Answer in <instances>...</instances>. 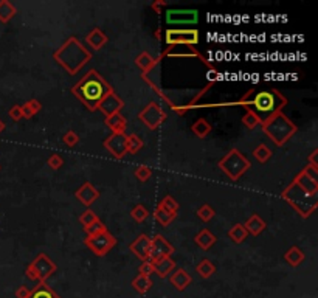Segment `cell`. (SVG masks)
Instances as JSON below:
<instances>
[{
    "instance_id": "obj_51",
    "label": "cell",
    "mask_w": 318,
    "mask_h": 298,
    "mask_svg": "<svg viewBox=\"0 0 318 298\" xmlns=\"http://www.w3.org/2000/svg\"><path fill=\"white\" fill-rule=\"evenodd\" d=\"M155 37H157V41H160V39H162V31L160 30L155 31Z\"/></svg>"
},
{
    "instance_id": "obj_33",
    "label": "cell",
    "mask_w": 318,
    "mask_h": 298,
    "mask_svg": "<svg viewBox=\"0 0 318 298\" xmlns=\"http://www.w3.org/2000/svg\"><path fill=\"white\" fill-rule=\"evenodd\" d=\"M253 157L259 163H267L270 159H272V151H270L267 145L261 143L253 149Z\"/></svg>"
},
{
    "instance_id": "obj_16",
    "label": "cell",
    "mask_w": 318,
    "mask_h": 298,
    "mask_svg": "<svg viewBox=\"0 0 318 298\" xmlns=\"http://www.w3.org/2000/svg\"><path fill=\"white\" fill-rule=\"evenodd\" d=\"M75 196H76V199L81 202L84 207H90L95 200L100 199V191L90 182H84L76 190Z\"/></svg>"
},
{
    "instance_id": "obj_34",
    "label": "cell",
    "mask_w": 318,
    "mask_h": 298,
    "mask_svg": "<svg viewBox=\"0 0 318 298\" xmlns=\"http://www.w3.org/2000/svg\"><path fill=\"white\" fill-rule=\"evenodd\" d=\"M177 215H172V213H168V211L162 210L160 207H157L155 211H154V219L160 224L162 227H168L174 219H176Z\"/></svg>"
},
{
    "instance_id": "obj_39",
    "label": "cell",
    "mask_w": 318,
    "mask_h": 298,
    "mask_svg": "<svg viewBox=\"0 0 318 298\" xmlns=\"http://www.w3.org/2000/svg\"><path fill=\"white\" fill-rule=\"evenodd\" d=\"M84 230H85L87 238H89V236H97V234H100V233H102L104 230H107V227L98 219L97 222H93V224H90L89 227H85Z\"/></svg>"
},
{
    "instance_id": "obj_2",
    "label": "cell",
    "mask_w": 318,
    "mask_h": 298,
    "mask_svg": "<svg viewBox=\"0 0 318 298\" xmlns=\"http://www.w3.org/2000/svg\"><path fill=\"white\" fill-rule=\"evenodd\" d=\"M110 92H114V89L110 87V84L97 72V70H89V72L71 87V93H73V95L92 112L97 111L101 99Z\"/></svg>"
},
{
    "instance_id": "obj_49",
    "label": "cell",
    "mask_w": 318,
    "mask_h": 298,
    "mask_svg": "<svg viewBox=\"0 0 318 298\" xmlns=\"http://www.w3.org/2000/svg\"><path fill=\"white\" fill-rule=\"evenodd\" d=\"M20 109H22V116H23V118H33V116H34V114L30 111V107L27 106V103L22 104Z\"/></svg>"
},
{
    "instance_id": "obj_26",
    "label": "cell",
    "mask_w": 318,
    "mask_h": 298,
    "mask_svg": "<svg viewBox=\"0 0 318 298\" xmlns=\"http://www.w3.org/2000/svg\"><path fill=\"white\" fill-rule=\"evenodd\" d=\"M30 298H61L47 283H37V286L31 291Z\"/></svg>"
},
{
    "instance_id": "obj_10",
    "label": "cell",
    "mask_w": 318,
    "mask_h": 298,
    "mask_svg": "<svg viewBox=\"0 0 318 298\" xmlns=\"http://www.w3.org/2000/svg\"><path fill=\"white\" fill-rule=\"evenodd\" d=\"M165 20L168 25H196L199 22V11L188 8H169L165 11Z\"/></svg>"
},
{
    "instance_id": "obj_42",
    "label": "cell",
    "mask_w": 318,
    "mask_h": 298,
    "mask_svg": "<svg viewBox=\"0 0 318 298\" xmlns=\"http://www.w3.org/2000/svg\"><path fill=\"white\" fill-rule=\"evenodd\" d=\"M62 140H64V143H66L67 146H76L78 143H79V135L76 134L75 131H68L66 135L62 137Z\"/></svg>"
},
{
    "instance_id": "obj_35",
    "label": "cell",
    "mask_w": 318,
    "mask_h": 298,
    "mask_svg": "<svg viewBox=\"0 0 318 298\" xmlns=\"http://www.w3.org/2000/svg\"><path fill=\"white\" fill-rule=\"evenodd\" d=\"M143 146H145V143H143V140L140 138V135H137V134L127 135V152H129V154H132V155L138 154Z\"/></svg>"
},
{
    "instance_id": "obj_41",
    "label": "cell",
    "mask_w": 318,
    "mask_h": 298,
    "mask_svg": "<svg viewBox=\"0 0 318 298\" xmlns=\"http://www.w3.org/2000/svg\"><path fill=\"white\" fill-rule=\"evenodd\" d=\"M135 177H137L140 182H146V180L151 179V176H152V169H151L149 166H145V165H141V166H137L135 168Z\"/></svg>"
},
{
    "instance_id": "obj_52",
    "label": "cell",
    "mask_w": 318,
    "mask_h": 298,
    "mask_svg": "<svg viewBox=\"0 0 318 298\" xmlns=\"http://www.w3.org/2000/svg\"><path fill=\"white\" fill-rule=\"evenodd\" d=\"M5 128H6V126H5V123H3V120H0V134H2V132L5 131Z\"/></svg>"
},
{
    "instance_id": "obj_53",
    "label": "cell",
    "mask_w": 318,
    "mask_h": 298,
    "mask_svg": "<svg viewBox=\"0 0 318 298\" xmlns=\"http://www.w3.org/2000/svg\"><path fill=\"white\" fill-rule=\"evenodd\" d=\"M0 169H2V166H0Z\"/></svg>"
},
{
    "instance_id": "obj_17",
    "label": "cell",
    "mask_w": 318,
    "mask_h": 298,
    "mask_svg": "<svg viewBox=\"0 0 318 298\" xmlns=\"http://www.w3.org/2000/svg\"><path fill=\"white\" fill-rule=\"evenodd\" d=\"M149 247H151V238L146 236V234H140V236L129 246L131 252L141 261L149 260Z\"/></svg>"
},
{
    "instance_id": "obj_3",
    "label": "cell",
    "mask_w": 318,
    "mask_h": 298,
    "mask_svg": "<svg viewBox=\"0 0 318 298\" xmlns=\"http://www.w3.org/2000/svg\"><path fill=\"white\" fill-rule=\"evenodd\" d=\"M53 59L70 75H76L92 59V53L75 36H71L59 47L58 51H54Z\"/></svg>"
},
{
    "instance_id": "obj_5",
    "label": "cell",
    "mask_w": 318,
    "mask_h": 298,
    "mask_svg": "<svg viewBox=\"0 0 318 298\" xmlns=\"http://www.w3.org/2000/svg\"><path fill=\"white\" fill-rule=\"evenodd\" d=\"M264 134L268 135V138L276 146H283L289 142V140L298 132V126L293 123L289 116H285L284 112H278L273 116H270L267 121L261 124Z\"/></svg>"
},
{
    "instance_id": "obj_13",
    "label": "cell",
    "mask_w": 318,
    "mask_h": 298,
    "mask_svg": "<svg viewBox=\"0 0 318 298\" xmlns=\"http://www.w3.org/2000/svg\"><path fill=\"white\" fill-rule=\"evenodd\" d=\"M174 246L171 242L166 241L162 234H157V236L151 238V247H149V261H158L162 258L171 256L174 253Z\"/></svg>"
},
{
    "instance_id": "obj_50",
    "label": "cell",
    "mask_w": 318,
    "mask_h": 298,
    "mask_svg": "<svg viewBox=\"0 0 318 298\" xmlns=\"http://www.w3.org/2000/svg\"><path fill=\"white\" fill-rule=\"evenodd\" d=\"M317 155H318V151L315 149V151L309 155V165H312V166H317L318 168V163H317Z\"/></svg>"
},
{
    "instance_id": "obj_36",
    "label": "cell",
    "mask_w": 318,
    "mask_h": 298,
    "mask_svg": "<svg viewBox=\"0 0 318 298\" xmlns=\"http://www.w3.org/2000/svg\"><path fill=\"white\" fill-rule=\"evenodd\" d=\"M158 207L162 210L168 211V213H172V215H177V210H179V202L172 198V196H165V198L160 200L158 203Z\"/></svg>"
},
{
    "instance_id": "obj_46",
    "label": "cell",
    "mask_w": 318,
    "mask_h": 298,
    "mask_svg": "<svg viewBox=\"0 0 318 298\" xmlns=\"http://www.w3.org/2000/svg\"><path fill=\"white\" fill-rule=\"evenodd\" d=\"M27 106L30 107V111L33 112L34 115H36L37 112H41V109H42V104L39 103L37 99H28V101H27Z\"/></svg>"
},
{
    "instance_id": "obj_27",
    "label": "cell",
    "mask_w": 318,
    "mask_h": 298,
    "mask_svg": "<svg viewBox=\"0 0 318 298\" xmlns=\"http://www.w3.org/2000/svg\"><path fill=\"white\" fill-rule=\"evenodd\" d=\"M191 131L197 138H205L206 135H210V132L213 131V126L210 121H206L205 118H199L193 126H191Z\"/></svg>"
},
{
    "instance_id": "obj_12",
    "label": "cell",
    "mask_w": 318,
    "mask_h": 298,
    "mask_svg": "<svg viewBox=\"0 0 318 298\" xmlns=\"http://www.w3.org/2000/svg\"><path fill=\"white\" fill-rule=\"evenodd\" d=\"M165 56H171V58H197V59H201L206 67H208V70L214 68V66H211L210 62L196 50V47H191V45H172V47H168V49L162 53V56L158 59H162Z\"/></svg>"
},
{
    "instance_id": "obj_8",
    "label": "cell",
    "mask_w": 318,
    "mask_h": 298,
    "mask_svg": "<svg viewBox=\"0 0 318 298\" xmlns=\"http://www.w3.org/2000/svg\"><path fill=\"white\" fill-rule=\"evenodd\" d=\"M168 47L172 45H191L196 47L199 44V31L196 28H168L165 30L163 37Z\"/></svg>"
},
{
    "instance_id": "obj_48",
    "label": "cell",
    "mask_w": 318,
    "mask_h": 298,
    "mask_svg": "<svg viewBox=\"0 0 318 298\" xmlns=\"http://www.w3.org/2000/svg\"><path fill=\"white\" fill-rule=\"evenodd\" d=\"M165 6H166L165 0H155V2H152V5H151V8H152L155 13H162V10Z\"/></svg>"
},
{
    "instance_id": "obj_45",
    "label": "cell",
    "mask_w": 318,
    "mask_h": 298,
    "mask_svg": "<svg viewBox=\"0 0 318 298\" xmlns=\"http://www.w3.org/2000/svg\"><path fill=\"white\" fill-rule=\"evenodd\" d=\"M8 115L11 116V120H14V121H20V118H23V116H22L20 104H14V106L10 109V112H8Z\"/></svg>"
},
{
    "instance_id": "obj_7",
    "label": "cell",
    "mask_w": 318,
    "mask_h": 298,
    "mask_svg": "<svg viewBox=\"0 0 318 298\" xmlns=\"http://www.w3.org/2000/svg\"><path fill=\"white\" fill-rule=\"evenodd\" d=\"M58 270V265L51 261V258L45 253H39L33 263H30L25 269V275L28 280L36 283H45L54 272Z\"/></svg>"
},
{
    "instance_id": "obj_23",
    "label": "cell",
    "mask_w": 318,
    "mask_h": 298,
    "mask_svg": "<svg viewBox=\"0 0 318 298\" xmlns=\"http://www.w3.org/2000/svg\"><path fill=\"white\" fill-rule=\"evenodd\" d=\"M194 242L202 250H205V252H206V250H210L214 246V242H216V236H214V234L208 229H203V230H201L196 234Z\"/></svg>"
},
{
    "instance_id": "obj_20",
    "label": "cell",
    "mask_w": 318,
    "mask_h": 298,
    "mask_svg": "<svg viewBox=\"0 0 318 298\" xmlns=\"http://www.w3.org/2000/svg\"><path fill=\"white\" fill-rule=\"evenodd\" d=\"M152 264H154V273H157L160 278L169 277V273L176 270V261H174L171 256L162 258V260L154 261Z\"/></svg>"
},
{
    "instance_id": "obj_29",
    "label": "cell",
    "mask_w": 318,
    "mask_h": 298,
    "mask_svg": "<svg viewBox=\"0 0 318 298\" xmlns=\"http://www.w3.org/2000/svg\"><path fill=\"white\" fill-rule=\"evenodd\" d=\"M16 13H17V10H16V6L11 2L0 0V22L8 23L16 16Z\"/></svg>"
},
{
    "instance_id": "obj_43",
    "label": "cell",
    "mask_w": 318,
    "mask_h": 298,
    "mask_svg": "<svg viewBox=\"0 0 318 298\" xmlns=\"http://www.w3.org/2000/svg\"><path fill=\"white\" fill-rule=\"evenodd\" d=\"M47 163H49V166L51 169H59V168H62V165H64V159L59 154H53V155L49 157Z\"/></svg>"
},
{
    "instance_id": "obj_24",
    "label": "cell",
    "mask_w": 318,
    "mask_h": 298,
    "mask_svg": "<svg viewBox=\"0 0 318 298\" xmlns=\"http://www.w3.org/2000/svg\"><path fill=\"white\" fill-rule=\"evenodd\" d=\"M304 258H306L304 252L298 246H292L287 252L284 253V260L287 261V264L292 265V267H298V265L304 261Z\"/></svg>"
},
{
    "instance_id": "obj_18",
    "label": "cell",
    "mask_w": 318,
    "mask_h": 298,
    "mask_svg": "<svg viewBox=\"0 0 318 298\" xmlns=\"http://www.w3.org/2000/svg\"><path fill=\"white\" fill-rule=\"evenodd\" d=\"M169 281H171V284L176 287L179 292H184L185 289L191 284L193 278H191V275L185 269H176L171 273Z\"/></svg>"
},
{
    "instance_id": "obj_37",
    "label": "cell",
    "mask_w": 318,
    "mask_h": 298,
    "mask_svg": "<svg viewBox=\"0 0 318 298\" xmlns=\"http://www.w3.org/2000/svg\"><path fill=\"white\" fill-rule=\"evenodd\" d=\"M149 216V210L145 207V205H141V203H138V205H135L131 211V217L134 219L135 222H145L146 219Z\"/></svg>"
},
{
    "instance_id": "obj_19",
    "label": "cell",
    "mask_w": 318,
    "mask_h": 298,
    "mask_svg": "<svg viewBox=\"0 0 318 298\" xmlns=\"http://www.w3.org/2000/svg\"><path fill=\"white\" fill-rule=\"evenodd\" d=\"M106 124H107V128L112 131V134H126L127 120L123 116L121 112H117V114H112L110 116H106Z\"/></svg>"
},
{
    "instance_id": "obj_4",
    "label": "cell",
    "mask_w": 318,
    "mask_h": 298,
    "mask_svg": "<svg viewBox=\"0 0 318 298\" xmlns=\"http://www.w3.org/2000/svg\"><path fill=\"white\" fill-rule=\"evenodd\" d=\"M250 104L254 107L253 112L258 115L261 123H264L270 116H273L275 114L283 111V107L287 104V98L276 89L262 90V92H258L256 95L250 99Z\"/></svg>"
},
{
    "instance_id": "obj_6",
    "label": "cell",
    "mask_w": 318,
    "mask_h": 298,
    "mask_svg": "<svg viewBox=\"0 0 318 298\" xmlns=\"http://www.w3.org/2000/svg\"><path fill=\"white\" fill-rule=\"evenodd\" d=\"M251 166L250 160L244 154L239 152V149H232L227 152L219 162V168L227 174L228 179H232L233 182L239 180L245 172H247Z\"/></svg>"
},
{
    "instance_id": "obj_28",
    "label": "cell",
    "mask_w": 318,
    "mask_h": 298,
    "mask_svg": "<svg viewBox=\"0 0 318 298\" xmlns=\"http://www.w3.org/2000/svg\"><path fill=\"white\" fill-rule=\"evenodd\" d=\"M132 287L138 294H146L151 291V287H152V280H151V277H145L138 273V275L132 280Z\"/></svg>"
},
{
    "instance_id": "obj_22",
    "label": "cell",
    "mask_w": 318,
    "mask_h": 298,
    "mask_svg": "<svg viewBox=\"0 0 318 298\" xmlns=\"http://www.w3.org/2000/svg\"><path fill=\"white\" fill-rule=\"evenodd\" d=\"M245 230H247L249 234H253V236H259V234L266 230V222L264 219L258 215H251L247 221L244 224Z\"/></svg>"
},
{
    "instance_id": "obj_32",
    "label": "cell",
    "mask_w": 318,
    "mask_h": 298,
    "mask_svg": "<svg viewBox=\"0 0 318 298\" xmlns=\"http://www.w3.org/2000/svg\"><path fill=\"white\" fill-rule=\"evenodd\" d=\"M242 124L247 129H256L259 124H262L261 123V120L258 118V115L254 114L250 107H245V114H244V116H242Z\"/></svg>"
},
{
    "instance_id": "obj_47",
    "label": "cell",
    "mask_w": 318,
    "mask_h": 298,
    "mask_svg": "<svg viewBox=\"0 0 318 298\" xmlns=\"http://www.w3.org/2000/svg\"><path fill=\"white\" fill-rule=\"evenodd\" d=\"M31 295V289L27 286H20L17 291H16V298H30Z\"/></svg>"
},
{
    "instance_id": "obj_44",
    "label": "cell",
    "mask_w": 318,
    "mask_h": 298,
    "mask_svg": "<svg viewBox=\"0 0 318 298\" xmlns=\"http://www.w3.org/2000/svg\"><path fill=\"white\" fill-rule=\"evenodd\" d=\"M138 272H140V275H145V277H151L154 273V264L152 261H143L141 265L138 267Z\"/></svg>"
},
{
    "instance_id": "obj_9",
    "label": "cell",
    "mask_w": 318,
    "mask_h": 298,
    "mask_svg": "<svg viewBox=\"0 0 318 298\" xmlns=\"http://www.w3.org/2000/svg\"><path fill=\"white\" fill-rule=\"evenodd\" d=\"M85 246L90 248V252L97 256H104L112 250L117 244V239L109 230H104L102 233L97 234V236H89L85 238Z\"/></svg>"
},
{
    "instance_id": "obj_38",
    "label": "cell",
    "mask_w": 318,
    "mask_h": 298,
    "mask_svg": "<svg viewBox=\"0 0 318 298\" xmlns=\"http://www.w3.org/2000/svg\"><path fill=\"white\" fill-rule=\"evenodd\" d=\"M197 216L202 219L203 222H210L211 219L216 216V211H214V208L211 207V205H202L201 208L197 210Z\"/></svg>"
},
{
    "instance_id": "obj_30",
    "label": "cell",
    "mask_w": 318,
    "mask_h": 298,
    "mask_svg": "<svg viewBox=\"0 0 318 298\" xmlns=\"http://www.w3.org/2000/svg\"><path fill=\"white\" fill-rule=\"evenodd\" d=\"M196 272L199 273V277L206 280V278H210L214 275V272H216V265H214L210 260H201V263H199L196 265Z\"/></svg>"
},
{
    "instance_id": "obj_25",
    "label": "cell",
    "mask_w": 318,
    "mask_h": 298,
    "mask_svg": "<svg viewBox=\"0 0 318 298\" xmlns=\"http://www.w3.org/2000/svg\"><path fill=\"white\" fill-rule=\"evenodd\" d=\"M160 59H154L149 53H140L137 58H135V64H137L143 73H149L151 70L155 67V64H158Z\"/></svg>"
},
{
    "instance_id": "obj_11",
    "label": "cell",
    "mask_w": 318,
    "mask_h": 298,
    "mask_svg": "<svg viewBox=\"0 0 318 298\" xmlns=\"http://www.w3.org/2000/svg\"><path fill=\"white\" fill-rule=\"evenodd\" d=\"M168 118V114L163 111V107L160 104H157L155 101H151V103L143 109V111L138 114V120L141 123H145L149 129H157L158 126L166 121Z\"/></svg>"
},
{
    "instance_id": "obj_21",
    "label": "cell",
    "mask_w": 318,
    "mask_h": 298,
    "mask_svg": "<svg viewBox=\"0 0 318 298\" xmlns=\"http://www.w3.org/2000/svg\"><path fill=\"white\" fill-rule=\"evenodd\" d=\"M107 41H109V37L102 33L100 28H93L90 33L85 36V42L89 44L92 47V50H95V51L101 50L102 47L107 44Z\"/></svg>"
},
{
    "instance_id": "obj_1",
    "label": "cell",
    "mask_w": 318,
    "mask_h": 298,
    "mask_svg": "<svg viewBox=\"0 0 318 298\" xmlns=\"http://www.w3.org/2000/svg\"><path fill=\"white\" fill-rule=\"evenodd\" d=\"M318 180L306 176L304 171L293 179V182L283 191V199L293 207L300 216L309 217L318 205Z\"/></svg>"
},
{
    "instance_id": "obj_40",
    "label": "cell",
    "mask_w": 318,
    "mask_h": 298,
    "mask_svg": "<svg viewBox=\"0 0 318 298\" xmlns=\"http://www.w3.org/2000/svg\"><path fill=\"white\" fill-rule=\"evenodd\" d=\"M98 216L95 215V211L93 210H90V208H87L84 213L79 216V222H81L83 225H84V229L85 227H89L90 224H93V222H97L98 221Z\"/></svg>"
},
{
    "instance_id": "obj_14",
    "label": "cell",
    "mask_w": 318,
    "mask_h": 298,
    "mask_svg": "<svg viewBox=\"0 0 318 298\" xmlns=\"http://www.w3.org/2000/svg\"><path fill=\"white\" fill-rule=\"evenodd\" d=\"M107 151L117 159H123L127 154V135L126 134H112L102 143Z\"/></svg>"
},
{
    "instance_id": "obj_31",
    "label": "cell",
    "mask_w": 318,
    "mask_h": 298,
    "mask_svg": "<svg viewBox=\"0 0 318 298\" xmlns=\"http://www.w3.org/2000/svg\"><path fill=\"white\" fill-rule=\"evenodd\" d=\"M247 236H249V233H247V230H245L244 224H234L232 229L228 230V238L234 241L236 244L244 242L245 239H247Z\"/></svg>"
},
{
    "instance_id": "obj_15",
    "label": "cell",
    "mask_w": 318,
    "mask_h": 298,
    "mask_svg": "<svg viewBox=\"0 0 318 298\" xmlns=\"http://www.w3.org/2000/svg\"><path fill=\"white\" fill-rule=\"evenodd\" d=\"M123 107H124V101L118 97L115 92H110L101 99V103L98 104L97 111H101L106 116H110L112 114L121 112Z\"/></svg>"
}]
</instances>
